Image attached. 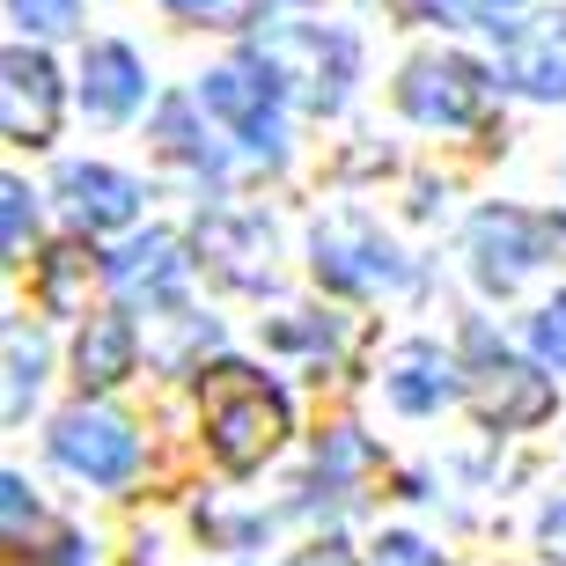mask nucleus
I'll return each mask as SVG.
<instances>
[{
  "mask_svg": "<svg viewBox=\"0 0 566 566\" xmlns=\"http://www.w3.org/2000/svg\"><path fill=\"white\" fill-rule=\"evenodd\" d=\"M199 104L221 118V126L235 133V140L251 147V155H265L273 163L280 155V82L265 74L258 60L243 66H221V74H207V88H199Z\"/></svg>",
  "mask_w": 566,
  "mask_h": 566,
  "instance_id": "20e7f679",
  "label": "nucleus"
},
{
  "mask_svg": "<svg viewBox=\"0 0 566 566\" xmlns=\"http://www.w3.org/2000/svg\"><path fill=\"white\" fill-rule=\"evenodd\" d=\"M398 96H405L412 118H427V126H471V118L485 111V96H493V82H485L471 60H457V52H427V60L405 66Z\"/></svg>",
  "mask_w": 566,
  "mask_h": 566,
  "instance_id": "39448f33",
  "label": "nucleus"
},
{
  "mask_svg": "<svg viewBox=\"0 0 566 566\" xmlns=\"http://www.w3.org/2000/svg\"><path fill=\"white\" fill-rule=\"evenodd\" d=\"M0 229H8V251H22L30 243V229H38V207H30V185H0Z\"/></svg>",
  "mask_w": 566,
  "mask_h": 566,
  "instance_id": "6ab92c4d",
  "label": "nucleus"
},
{
  "mask_svg": "<svg viewBox=\"0 0 566 566\" xmlns=\"http://www.w3.org/2000/svg\"><path fill=\"white\" fill-rule=\"evenodd\" d=\"M376 566H441V559L420 545V537H382V545H376Z\"/></svg>",
  "mask_w": 566,
  "mask_h": 566,
  "instance_id": "5701e85b",
  "label": "nucleus"
},
{
  "mask_svg": "<svg viewBox=\"0 0 566 566\" xmlns=\"http://www.w3.org/2000/svg\"><path fill=\"white\" fill-rule=\"evenodd\" d=\"M251 60L273 74L287 96H302L310 111H332L354 82V44L324 30V22H273L265 38L251 44Z\"/></svg>",
  "mask_w": 566,
  "mask_h": 566,
  "instance_id": "f03ea898",
  "label": "nucleus"
},
{
  "mask_svg": "<svg viewBox=\"0 0 566 566\" xmlns=\"http://www.w3.org/2000/svg\"><path fill=\"white\" fill-rule=\"evenodd\" d=\"M0 493H8V530H22V523H30V515H38V501H30V485H22L15 471L0 479Z\"/></svg>",
  "mask_w": 566,
  "mask_h": 566,
  "instance_id": "b1692460",
  "label": "nucleus"
},
{
  "mask_svg": "<svg viewBox=\"0 0 566 566\" xmlns=\"http://www.w3.org/2000/svg\"><path fill=\"white\" fill-rule=\"evenodd\" d=\"M111 287L126 302H147V310H169L185 294V243L177 235H140L111 258Z\"/></svg>",
  "mask_w": 566,
  "mask_h": 566,
  "instance_id": "9d476101",
  "label": "nucleus"
},
{
  "mask_svg": "<svg viewBox=\"0 0 566 566\" xmlns=\"http://www.w3.org/2000/svg\"><path fill=\"white\" fill-rule=\"evenodd\" d=\"M545 545H552V552H559V559H566V501H559V507H552V515H545Z\"/></svg>",
  "mask_w": 566,
  "mask_h": 566,
  "instance_id": "a878e982",
  "label": "nucleus"
},
{
  "mask_svg": "<svg viewBox=\"0 0 566 566\" xmlns=\"http://www.w3.org/2000/svg\"><path fill=\"white\" fill-rule=\"evenodd\" d=\"M507 82L523 96H566V30H507Z\"/></svg>",
  "mask_w": 566,
  "mask_h": 566,
  "instance_id": "ddd939ff",
  "label": "nucleus"
},
{
  "mask_svg": "<svg viewBox=\"0 0 566 566\" xmlns=\"http://www.w3.org/2000/svg\"><path fill=\"white\" fill-rule=\"evenodd\" d=\"M140 88H147V74H140V60H133L126 44H96L82 60V104L96 111V118H126V111L140 104Z\"/></svg>",
  "mask_w": 566,
  "mask_h": 566,
  "instance_id": "f8f14e48",
  "label": "nucleus"
},
{
  "mask_svg": "<svg viewBox=\"0 0 566 566\" xmlns=\"http://www.w3.org/2000/svg\"><path fill=\"white\" fill-rule=\"evenodd\" d=\"M530 338H537V354H545L552 368H566V294L537 310V324H530Z\"/></svg>",
  "mask_w": 566,
  "mask_h": 566,
  "instance_id": "aec40b11",
  "label": "nucleus"
},
{
  "mask_svg": "<svg viewBox=\"0 0 566 566\" xmlns=\"http://www.w3.org/2000/svg\"><path fill=\"white\" fill-rule=\"evenodd\" d=\"M60 199H66V213H74L82 229H126L133 213H140V185L118 177V169H104V163H66L60 169Z\"/></svg>",
  "mask_w": 566,
  "mask_h": 566,
  "instance_id": "9b49d317",
  "label": "nucleus"
},
{
  "mask_svg": "<svg viewBox=\"0 0 566 566\" xmlns=\"http://www.w3.org/2000/svg\"><path fill=\"white\" fill-rule=\"evenodd\" d=\"M449 390H457V368L441 360V346H405L398 368H390V405L398 412H434Z\"/></svg>",
  "mask_w": 566,
  "mask_h": 566,
  "instance_id": "4468645a",
  "label": "nucleus"
},
{
  "mask_svg": "<svg viewBox=\"0 0 566 566\" xmlns=\"http://www.w3.org/2000/svg\"><path fill=\"white\" fill-rule=\"evenodd\" d=\"M52 449H60L66 471H82V479H96V485H118L133 463H140V441H133V427L118 420V412H66Z\"/></svg>",
  "mask_w": 566,
  "mask_h": 566,
  "instance_id": "1a4fd4ad",
  "label": "nucleus"
},
{
  "mask_svg": "<svg viewBox=\"0 0 566 566\" xmlns=\"http://www.w3.org/2000/svg\"><path fill=\"white\" fill-rule=\"evenodd\" d=\"M471 398H479V412L493 427H537L552 412V382L545 376H530L523 360L515 354H501V346H493V338H471Z\"/></svg>",
  "mask_w": 566,
  "mask_h": 566,
  "instance_id": "423d86ee",
  "label": "nucleus"
},
{
  "mask_svg": "<svg viewBox=\"0 0 566 566\" xmlns=\"http://www.w3.org/2000/svg\"><path fill=\"white\" fill-rule=\"evenodd\" d=\"M552 251H566V229L559 221H537V213H515V207H493L471 221V265H479L485 287H515L530 265H545Z\"/></svg>",
  "mask_w": 566,
  "mask_h": 566,
  "instance_id": "7ed1b4c3",
  "label": "nucleus"
},
{
  "mask_svg": "<svg viewBox=\"0 0 566 566\" xmlns=\"http://www.w3.org/2000/svg\"><path fill=\"white\" fill-rule=\"evenodd\" d=\"M82 280H88V251L82 243H60V251L44 258V280H38V294H44V310H82Z\"/></svg>",
  "mask_w": 566,
  "mask_h": 566,
  "instance_id": "dca6fc26",
  "label": "nucleus"
},
{
  "mask_svg": "<svg viewBox=\"0 0 566 566\" xmlns=\"http://www.w3.org/2000/svg\"><path fill=\"white\" fill-rule=\"evenodd\" d=\"M316 280L324 287H346V294H368V287H398L405 265L390 258V243L376 229L332 221V229H316Z\"/></svg>",
  "mask_w": 566,
  "mask_h": 566,
  "instance_id": "6e6552de",
  "label": "nucleus"
},
{
  "mask_svg": "<svg viewBox=\"0 0 566 566\" xmlns=\"http://www.w3.org/2000/svg\"><path fill=\"white\" fill-rule=\"evenodd\" d=\"M0 126L22 147L52 140V126H60V74H52L44 52H22L15 44V52L0 60Z\"/></svg>",
  "mask_w": 566,
  "mask_h": 566,
  "instance_id": "0eeeda50",
  "label": "nucleus"
},
{
  "mask_svg": "<svg viewBox=\"0 0 566 566\" xmlns=\"http://www.w3.org/2000/svg\"><path fill=\"white\" fill-rule=\"evenodd\" d=\"M15 8L22 30H66V22L82 15V0H8Z\"/></svg>",
  "mask_w": 566,
  "mask_h": 566,
  "instance_id": "412c9836",
  "label": "nucleus"
},
{
  "mask_svg": "<svg viewBox=\"0 0 566 566\" xmlns=\"http://www.w3.org/2000/svg\"><path fill=\"white\" fill-rule=\"evenodd\" d=\"M38 368H44V346L8 332V412H22V405L38 398Z\"/></svg>",
  "mask_w": 566,
  "mask_h": 566,
  "instance_id": "f3484780",
  "label": "nucleus"
},
{
  "mask_svg": "<svg viewBox=\"0 0 566 566\" xmlns=\"http://www.w3.org/2000/svg\"><path fill=\"white\" fill-rule=\"evenodd\" d=\"M163 140L185 155V163H199V169H221V155H213L199 133H191V104H163Z\"/></svg>",
  "mask_w": 566,
  "mask_h": 566,
  "instance_id": "a211bd4d",
  "label": "nucleus"
},
{
  "mask_svg": "<svg viewBox=\"0 0 566 566\" xmlns=\"http://www.w3.org/2000/svg\"><path fill=\"white\" fill-rule=\"evenodd\" d=\"M287 566H354V552H346V545H332V537H324V545H310V552H294Z\"/></svg>",
  "mask_w": 566,
  "mask_h": 566,
  "instance_id": "393cba45",
  "label": "nucleus"
},
{
  "mask_svg": "<svg viewBox=\"0 0 566 566\" xmlns=\"http://www.w3.org/2000/svg\"><path fill=\"white\" fill-rule=\"evenodd\" d=\"M177 15H191V22H251V8L258 0H169Z\"/></svg>",
  "mask_w": 566,
  "mask_h": 566,
  "instance_id": "4be33fe9",
  "label": "nucleus"
},
{
  "mask_svg": "<svg viewBox=\"0 0 566 566\" xmlns=\"http://www.w3.org/2000/svg\"><path fill=\"white\" fill-rule=\"evenodd\" d=\"M287 434V398H280L273 382L258 376V368H213L207 376V441L213 457L229 463V471H251L265 463Z\"/></svg>",
  "mask_w": 566,
  "mask_h": 566,
  "instance_id": "f257e3e1",
  "label": "nucleus"
},
{
  "mask_svg": "<svg viewBox=\"0 0 566 566\" xmlns=\"http://www.w3.org/2000/svg\"><path fill=\"white\" fill-rule=\"evenodd\" d=\"M74 368H82L88 390H111V382L133 376V324L126 316H96L82 332V346H74Z\"/></svg>",
  "mask_w": 566,
  "mask_h": 566,
  "instance_id": "2eb2a0df",
  "label": "nucleus"
}]
</instances>
